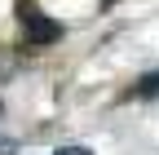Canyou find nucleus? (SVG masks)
I'll return each mask as SVG.
<instances>
[{"instance_id":"2","label":"nucleus","mask_w":159,"mask_h":155,"mask_svg":"<svg viewBox=\"0 0 159 155\" xmlns=\"http://www.w3.org/2000/svg\"><path fill=\"white\" fill-rule=\"evenodd\" d=\"M133 98H159V71L142 75V80L133 84Z\"/></svg>"},{"instance_id":"1","label":"nucleus","mask_w":159,"mask_h":155,"mask_svg":"<svg viewBox=\"0 0 159 155\" xmlns=\"http://www.w3.org/2000/svg\"><path fill=\"white\" fill-rule=\"evenodd\" d=\"M18 22H22V31H27V49L57 45V40L66 35V27H62V22H53L49 13H40L35 0H18Z\"/></svg>"},{"instance_id":"4","label":"nucleus","mask_w":159,"mask_h":155,"mask_svg":"<svg viewBox=\"0 0 159 155\" xmlns=\"http://www.w3.org/2000/svg\"><path fill=\"white\" fill-rule=\"evenodd\" d=\"M106 5H111V0H102V9H106Z\"/></svg>"},{"instance_id":"3","label":"nucleus","mask_w":159,"mask_h":155,"mask_svg":"<svg viewBox=\"0 0 159 155\" xmlns=\"http://www.w3.org/2000/svg\"><path fill=\"white\" fill-rule=\"evenodd\" d=\"M57 155H93V151H89V146H62Z\"/></svg>"}]
</instances>
